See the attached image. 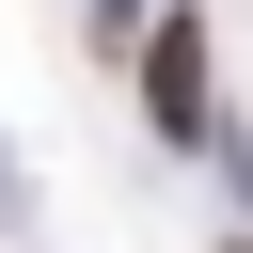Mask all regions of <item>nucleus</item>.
Returning <instances> with one entry per match:
<instances>
[{"label":"nucleus","instance_id":"1","mask_svg":"<svg viewBox=\"0 0 253 253\" xmlns=\"http://www.w3.org/2000/svg\"><path fill=\"white\" fill-rule=\"evenodd\" d=\"M142 111H158V142H206V32H190V16H158V47H142Z\"/></svg>","mask_w":253,"mask_h":253},{"label":"nucleus","instance_id":"2","mask_svg":"<svg viewBox=\"0 0 253 253\" xmlns=\"http://www.w3.org/2000/svg\"><path fill=\"white\" fill-rule=\"evenodd\" d=\"M237 253H253V237H237Z\"/></svg>","mask_w":253,"mask_h":253}]
</instances>
